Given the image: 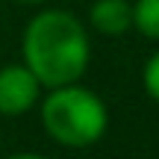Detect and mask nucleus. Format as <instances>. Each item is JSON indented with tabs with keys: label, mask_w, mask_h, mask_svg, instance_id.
<instances>
[{
	"label": "nucleus",
	"mask_w": 159,
	"mask_h": 159,
	"mask_svg": "<svg viewBox=\"0 0 159 159\" xmlns=\"http://www.w3.org/2000/svg\"><path fill=\"white\" fill-rule=\"evenodd\" d=\"M21 53L39 83L56 89L83 80L91 62V39L77 15L65 9H41L24 30Z\"/></svg>",
	"instance_id": "obj_1"
},
{
	"label": "nucleus",
	"mask_w": 159,
	"mask_h": 159,
	"mask_svg": "<svg viewBox=\"0 0 159 159\" xmlns=\"http://www.w3.org/2000/svg\"><path fill=\"white\" fill-rule=\"evenodd\" d=\"M39 103L44 133L62 148H91L109 127V109L103 97L80 83L56 85Z\"/></svg>",
	"instance_id": "obj_2"
},
{
	"label": "nucleus",
	"mask_w": 159,
	"mask_h": 159,
	"mask_svg": "<svg viewBox=\"0 0 159 159\" xmlns=\"http://www.w3.org/2000/svg\"><path fill=\"white\" fill-rule=\"evenodd\" d=\"M41 89L44 85L24 62L3 65L0 68V115H6V118L27 115L33 106H39Z\"/></svg>",
	"instance_id": "obj_3"
},
{
	"label": "nucleus",
	"mask_w": 159,
	"mask_h": 159,
	"mask_svg": "<svg viewBox=\"0 0 159 159\" xmlns=\"http://www.w3.org/2000/svg\"><path fill=\"white\" fill-rule=\"evenodd\" d=\"M89 24L100 35H124L133 30V3L130 0H94L89 6Z\"/></svg>",
	"instance_id": "obj_4"
},
{
	"label": "nucleus",
	"mask_w": 159,
	"mask_h": 159,
	"mask_svg": "<svg viewBox=\"0 0 159 159\" xmlns=\"http://www.w3.org/2000/svg\"><path fill=\"white\" fill-rule=\"evenodd\" d=\"M133 30L144 39L159 41V0H136L133 3Z\"/></svg>",
	"instance_id": "obj_5"
},
{
	"label": "nucleus",
	"mask_w": 159,
	"mask_h": 159,
	"mask_svg": "<svg viewBox=\"0 0 159 159\" xmlns=\"http://www.w3.org/2000/svg\"><path fill=\"white\" fill-rule=\"evenodd\" d=\"M142 83H144V91L153 103H159V53L144 62V71H142Z\"/></svg>",
	"instance_id": "obj_6"
},
{
	"label": "nucleus",
	"mask_w": 159,
	"mask_h": 159,
	"mask_svg": "<svg viewBox=\"0 0 159 159\" xmlns=\"http://www.w3.org/2000/svg\"><path fill=\"white\" fill-rule=\"evenodd\" d=\"M6 159H50V156H44V153H33V150H21V153H12V156H6Z\"/></svg>",
	"instance_id": "obj_7"
},
{
	"label": "nucleus",
	"mask_w": 159,
	"mask_h": 159,
	"mask_svg": "<svg viewBox=\"0 0 159 159\" xmlns=\"http://www.w3.org/2000/svg\"><path fill=\"white\" fill-rule=\"evenodd\" d=\"M12 3H21V6H41V3H47V0H12Z\"/></svg>",
	"instance_id": "obj_8"
}]
</instances>
